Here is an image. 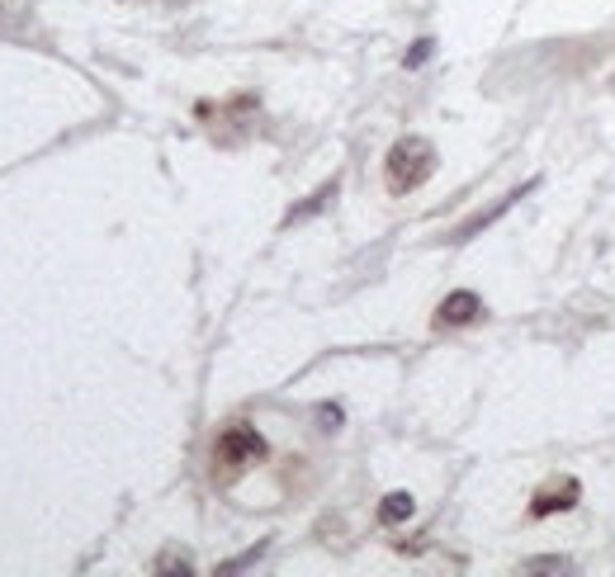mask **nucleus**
Returning <instances> with one entry per match:
<instances>
[{
	"instance_id": "f257e3e1",
	"label": "nucleus",
	"mask_w": 615,
	"mask_h": 577,
	"mask_svg": "<svg viewBox=\"0 0 615 577\" xmlns=\"http://www.w3.org/2000/svg\"><path fill=\"white\" fill-rule=\"evenodd\" d=\"M383 171H389V189H393V195H412L421 181H431L435 147L427 143V137H402V143H393Z\"/></svg>"
},
{
	"instance_id": "423d86ee",
	"label": "nucleus",
	"mask_w": 615,
	"mask_h": 577,
	"mask_svg": "<svg viewBox=\"0 0 615 577\" xmlns=\"http://www.w3.org/2000/svg\"><path fill=\"white\" fill-rule=\"evenodd\" d=\"M427 58H431V43L421 39V43H417V48L408 52V66H421V62H427Z\"/></svg>"
},
{
	"instance_id": "7ed1b4c3",
	"label": "nucleus",
	"mask_w": 615,
	"mask_h": 577,
	"mask_svg": "<svg viewBox=\"0 0 615 577\" xmlns=\"http://www.w3.org/2000/svg\"><path fill=\"white\" fill-rule=\"evenodd\" d=\"M479 318H483V303H479V293H469V289H454L450 299L435 308V327H469Z\"/></svg>"
},
{
	"instance_id": "f03ea898",
	"label": "nucleus",
	"mask_w": 615,
	"mask_h": 577,
	"mask_svg": "<svg viewBox=\"0 0 615 577\" xmlns=\"http://www.w3.org/2000/svg\"><path fill=\"white\" fill-rule=\"evenodd\" d=\"M214 460L223 474H237V468H252L256 460H266V435L252 426H227L214 441Z\"/></svg>"
},
{
	"instance_id": "39448f33",
	"label": "nucleus",
	"mask_w": 615,
	"mask_h": 577,
	"mask_svg": "<svg viewBox=\"0 0 615 577\" xmlns=\"http://www.w3.org/2000/svg\"><path fill=\"white\" fill-rule=\"evenodd\" d=\"M408 516H412V497L408 493H389V497L379 502V521H383V526H402Z\"/></svg>"
},
{
	"instance_id": "20e7f679",
	"label": "nucleus",
	"mask_w": 615,
	"mask_h": 577,
	"mask_svg": "<svg viewBox=\"0 0 615 577\" xmlns=\"http://www.w3.org/2000/svg\"><path fill=\"white\" fill-rule=\"evenodd\" d=\"M577 502V483L573 478H554L550 487H540V497L531 502V516H544L554 506V512H568V506Z\"/></svg>"
}]
</instances>
